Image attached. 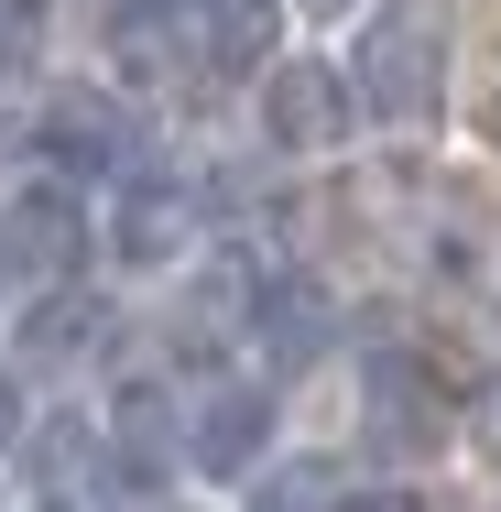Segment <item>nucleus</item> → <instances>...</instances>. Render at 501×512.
Listing matches in <instances>:
<instances>
[{
	"label": "nucleus",
	"instance_id": "obj_7",
	"mask_svg": "<svg viewBox=\"0 0 501 512\" xmlns=\"http://www.w3.org/2000/svg\"><path fill=\"white\" fill-rule=\"evenodd\" d=\"M360 436H371L382 458H436V447L458 436V404H447V382H436L414 349H371V360H360Z\"/></svg>",
	"mask_w": 501,
	"mask_h": 512
},
{
	"label": "nucleus",
	"instance_id": "obj_18",
	"mask_svg": "<svg viewBox=\"0 0 501 512\" xmlns=\"http://www.w3.org/2000/svg\"><path fill=\"white\" fill-rule=\"evenodd\" d=\"M33 512H88V502H66V491H44V502H33Z\"/></svg>",
	"mask_w": 501,
	"mask_h": 512
},
{
	"label": "nucleus",
	"instance_id": "obj_13",
	"mask_svg": "<svg viewBox=\"0 0 501 512\" xmlns=\"http://www.w3.org/2000/svg\"><path fill=\"white\" fill-rule=\"evenodd\" d=\"M33 55H44V0H0V99L33 77Z\"/></svg>",
	"mask_w": 501,
	"mask_h": 512
},
{
	"label": "nucleus",
	"instance_id": "obj_15",
	"mask_svg": "<svg viewBox=\"0 0 501 512\" xmlns=\"http://www.w3.org/2000/svg\"><path fill=\"white\" fill-rule=\"evenodd\" d=\"M338 512H436V502H425L414 480H382V491H349V502H338Z\"/></svg>",
	"mask_w": 501,
	"mask_h": 512
},
{
	"label": "nucleus",
	"instance_id": "obj_17",
	"mask_svg": "<svg viewBox=\"0 0 501 512\" xmlns=\"http://www.w3.org/2000/svg\"><path fill=\"white\" fill-rule=\"evenodd\" d=\"M284 11H295V22H360L371 0H284Z\"/></svg>",
	"mask_w": 501,
	"mask_h": 512
},
{
	"label": "nucleus",
	"instance_id": "obj_4",
	"mask_svg": "<svg viewBox=\"0 0 501 512\" xmlns=\"http://www.w3.org/2000/svg\"><path fill=\"white\" fill-rule=\"evenodd\" d=\"M251 120H262V142L295 153V164H327V153H349V142L371 131L338 55H273V66L251 77Z\"/></svg>",
	"mask_w": 501,
	"mask_h": 512
},
{
	"label": "nucleus",
	"instance_id": "obj_14",
	"mask_svg": "<svg viewBox=\"0 0 501 512\" xmlns=\"http://www.w3.org/2000/svg\"><path fill=\"white\" fill-rule=\"evenodd\" d=\"M458 425L480 436V458H501V371L480 382V393H469V414H458Z\"/></svg>",
	"mask_w": 501,
	"mask_h": 512
},
{
	"label": "nucleus",
	"instance_id": "obj_8",
	"mask_svg": "<svg viewBox=\"0 0 501 512\" xmlns=\"http://www.w3.org/2000/svg\"><path fill=\"white\" fill-rule=\"evenodd\" d=\"M284 0H175V33H186V66H207V77H262L273 55H284Z\"/></svg>",
	"mask_w": 501,
	"mask_h": 512
},
{
	"label": "nucleus",
	"instance_id": "obj_10",
	"mask_svg": "<svg viewBox=\"0 0 501 512\" xmlns=\"http://www.w3.org/2000/svg\"><path fill=\"white\" fill-rule=\"evenodd\" d=\"M240 338L273 360V371H305L327 338H338V306L316 273H251V306H240Z\"/></svg>",
	"mask_w": 501,
	"mask_h": 512
},
{
	"label": "nucleus",
	"instance_id": "obj_9",
	"mask_svg": "<svg viewBox=\"0 0 501 512\" xmlns=\"http://www.w3.org/2000/svg\"><path fill=\"white\" fill-rule=\"evenodd\" d=\"M99 338H109V306L88 273L44 284V295H11V360L22 371H77V360H99Z\"/></svg>",
	"mask_w": 501,
	"mask_h": 512
},
{
	"label": "nucleus",
	"instance_id": "obj_11",
	"mask_svg": "<svg viewBox=\"0 0 501 512\" xmlns=\"http://www.w3.org/2000/svg\"><path fill=\"white\" fill-rule=\"evenodd\" d=\"M22 447H33V491H88V469H99V414H55V425H22Z\"/></svg>",
	"mask_w": 501,
	"mask_h": 512
},
{
	"label": "nucleus",
	"instance_id": "obj_12",
	"mask_svg": "<svg viewBox=\"0 0 501 512\" xmlns=\"http://www.w3.org/2000/svg\"><path fill=\"white\" fill-rule=\"evenodd\" d=\"M338 502H349L338 458H262L251 469V512H338Z\"/></svg>",
	"mask_w": 501,
	"mask_h": 512
},
{
	"label": "nucleus",
	"instance_id": "obj_5",
	"mask_svg": "<svg viewBox=\"0 0 501 512\" xmlns=\"http://www.w3.org/2000/svg\"><path fill=\"white\" fill-rule=\"evenodd\" d=\"M99 251L109 273H186L197 262V197L175 186V175H153V164H131V175H109V218H99Z\"/></svg>",
	"mask_w": 501,
	"mask_h": 512
},
{
	"label": "nucleus",
	"instance_id": "obj_3",
	"mask_svg": "<svg viewBox=\"0 0 501 512\" xmlns=\"http://www.w3.org/2000/svg\"><path fill=\"white\" fill-rule=\"evenodd\" d=\"M99 251V218L66 175H22L0 186V295H44V284H77Z\"/></svg>",
	"mask_w": 501,
	"mask_h": 512
},
{
	"label": "nucleus",
	"instance_id": "obj_16",
	"mask_svg": "<svg viewBox=\"0 0 501 512\" xmlns=\"http://www.w3.org/2000/svg\"><path fill=\"white\" fill-rule=\"evenodd\" d=\"M22 425H33V414H22V382H11V371H0V458H11V447H22Z\"/></svg>",
	"mask_w": 501,
	"mask_h": 512
},
{
	"label": "nucleus",
	"instance_id": "obj_6",
	"mask_svg": "<svg viewBox=\"0 0 501 512\" xmlns=\"http://www.w3.org/2000/svg\"><path fill=\"white\" fill-rule=\"evenodd\" d=\"M273 436H284L273 382H207V393H186V480L240 491V480L273 458Z\"/></svg>",
	"mask_w": 501,
	"mask_h": 512
},
{
	"label": "nucleus",
	"instance_id": "obj_1",
	"mask_svg": "<svg viewBox=\"0 0 501 512\" xmlns=\"http://www.w3.org/2000/svg\"><path fill=\"white\" fill-rule=\"evenodd\" d=\"M349 99L371 131H403L425 142L447 120V88H458V0H371L349 22Z\"/></svg>",
	"mask_w": 501,
	"mask_h": 512
},
{
	"label": "nucleus",
	"instance_id": "obj_2",
	"mask_svg": "<svg viewBox=\"0 0 501 512\" xmlns=\"http://www.w3.org/2000/svg\"><path fill=\"white\" fill-rule=\"evenodd\" d=\"M22 142H33L44 175H66V186H109V175L142 164V109L120 99L109 77H55V88L33 99V120H22Z\"/></svg>",
	"mask_w": 501,
	"mask_h": 512
}]
</instances>
